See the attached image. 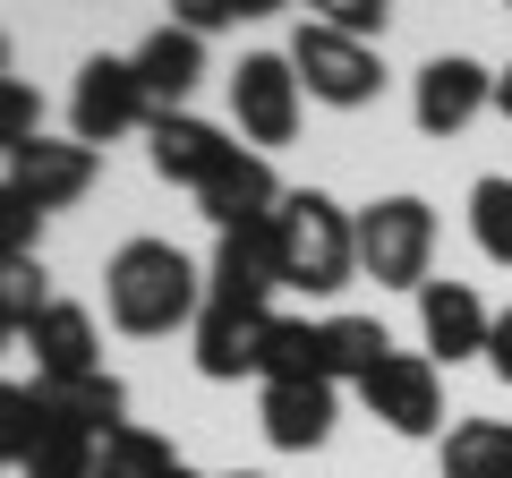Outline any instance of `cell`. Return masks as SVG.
Masks as SVG:
<instances>
[{
	"label": "cell",
	"mask_w": 512,
	"mask_h": 478,
	"mask_svg": "<svg viewBox=\"0 0 512 478\" xmlns=\"http://www.w3.org/2000/svg\"><path fill=\"white\" fill-rule=\"evenodd\" d=\"M291 77H299V94H316V103H333V111H359V103L384 94L376 43L342 35V26H325V18H308L291 35Z\"/></svg>",
	"instance_id": "3"
},
{
	"label": "cell",
	"mask_w": 512,
	"mask_h": 478,
	"mask_svg": "<svg viewBox=\"0 0 512 478\" xmlns=\"http://www.w3.org/2000/svg\"><path fill=\"white\" fill-rule=\"evenodd\" d=\"M43 436V385H0V461L18 470Z\"/></svg>",
	"instance_id": "24"
},
{
	"label": "cell",
	"mask_w": 512,
	"mask_h": 478,
	"mask_svg": "<svg viewBox=\"0 0 512 478\" xmlns=\"http://www.w3.org/2000/svg\"><path fill=\"white\" fill-rule=\"evenodd\" d=\"M419 333H427V350H444V368H453V359L487 350L495 316L478 308V291H470V282H427V291H419Z\"/></svg>",
	"instance_id": "16"
},
{
	"label": "cell",
	"mask_w": 512,
	"mask_h": 478,
	"mask_svg": "<svg viewBox=\"0 0 512 478\" xmlns=\"http://www.w3.org/2000/svg\"><path fill=\"white\" fill-rule=\"evenodd\" d=\"M231 120L256 154L265 146H291L299 137V77H291V52H248L231 69Z\"/></svg>",
	"instance_id": "6"
},
{
	"label": "cell",
	"mask_w": 512,
	"mask_h": 478,
	"mask_svg": "<svg viewBox=\"0 0 512 478\" xmlns=\"http://www.w3.org/2000/svg\"><path fill=\"white\" fill-rule=\"evenodd\" d=\"M470 239L487 248L495 265H512V180L504 171H487V180L470 188Z\"/></svg>",
	"instance_id": "23"
},
{
	"label": "cell",
	"mask_w": 512,
	"mask_h": 478,
	"mask_svg": "<svg viewBox=\"0 0 512 478\" xmlns=\"http://www.w3.org/2000/svg\"><path fill=\"white\" fill-rule=\"evenodd\" d=\"M282 291L274 265V222H248V231L214 239V265H205V299H231V308H265Z\"/></svg>",
	"instance_id": "11"
},
{
	"label": "cell",
	"mask_w": 512,
	"mask_h": 478,
	"mask_svg": "<svg viewBox=\"0 0 512 478\" xmlns=\"http://www.w3.org/2000/svg\"><path fill=\"white\" fill-rule=\"evenodd\" d=\"M0 470H9V461H0Z\"/></svg>",
	"instance_id": "35"
},
{
	"label": "cell",
	"mask_w": 512,
	"mask_h": 478,
	"mask_svg": "<svg viewBox=\"0 0 512 478\" xmlns=\"http://www.w3.org/2000/svg\"><path fill=\"white\" fill-rule=\"evenodd\" d=\"M0 77H9V35H0Z\"/></svg>",
	"instance_id": "32"
},
{
	"label": "cell",
	"mask_w": 512,
	"mask_h": 478,
	"mask_svg": "<svg viewBox=\"0 0 512 478\" xmlns=\"http://www.w3.org/2000/svg\"><path fill=\"white\" fill-rule=\"evenodd\" d=\"M94 461H103V436H86V427H69V419L43 410V436H35V453L18 461V478H94Z\"/></svg>",
	"instance_id": "21"
},
{
	"label": "cell",
	"mask_w": 512,
	"mask_h": 478,
	"mask_svg": "<svg viewBox=\"0 0 512 478\" xmlns=\"http://www.w3.org/2000/svg\"><path fill=\"white\" fill-rule=\"evenodd\" d=\"M274 9H291V0H248V18H274Z\"/></svg>",
	"instance_id": "31"
},
{
	"label": "cell",
	"mask_w": 512,
	"mask_h": 478,
	"mask_svg": "<svg viewBox=\"0 0 512 478\" xmlns=\"http://www.w3.org/2000/svg\"><path fill=\"white\" fill-rule=\"evenodd\" d=\"M26 350H35V385H86V376H103V342H94V316L77 299H52L35 316V333H26Z\"/></svg>",
	"instance_id": "12"
},
{
	"label": "cell",
	"mask_w": 512,
	"mask_h": 478,
	"mask_svg": "<svg viewBox=\"0 0 512 478\" xmlns=\"http://www.w3.org/2000/svg\"><path fill=\"white\" fill-rule=\"evenodd\" d=\"M265 385H333L325 376V325L274 316V333H265Z\"/></svg>",
	"instance_id": "20"
},
{
	"label": "cell",
	"mask_w": 512,
	"mask_h": 478,
	"mask_svg": "<svg viewBox=\"0 0 512 478\" xmlns=\"http://www.w3.org/2000/svg\"><path fill=\"white\" fill-rule=\"evenodd\" d=\"M265 333H274V308H231V299H205V308H197V368L214 376V385L265 376Z\"/></svg>",
	"instance_id": "8"
},
{
	"label": "cell",
	"mask_w": 512,
	"mask_h": 478,
	"mask_svg": "<svg viewBox=\"0 0 512 478\" xmlns=\"http://www.w3.org/2000/svg\"><path fill=\"white\" fill-rule=\"evenodd\" d=\"M103 308H111V325L120 333H171V325H197V308H205V282H197V265L171 248V239H128L120 257L103 265Z\"/></svg>",
	"instance_id": "1"
},
{
	"label": "cell",
	"mask_w": 512,
	"mask_h": 478,
	"mask_svg": "<svg viewBox=\"0 0 512 478\" xmlns=\"http://www.w3.org/2000/svg\"><path fill=\"white\" fill-rule=\"evenodd\" d=\"M495 111L512 120V69H495Z\"/></svg>",
	"instance_id": "30"
},
{
	"label": "cell",
	"mask_w": 512,
	"mask_h": 478,
	"mask_svg": "<svg viewBox=\"0 0 512 478\" xmlns=\"http://www.w3.org/2000/svg\"><path fill=\"white\" fill-rule=\"evenodd\" d=\"M197 205H205V222H214V231H248V222H274L282 180H274V163H265L256 146H231L214 171H205Z\"/></svg>",
	"instance_id": "9"
},
{
	"label": "cell",
	"mask_w": 512,
	"mask_h": 478,
	"mask_svg": "<svg viewBox=\"0 0 512 478\" xmlns=\"http://www.w3.org/2000/svg\"><path fill=\"white\" fill-rule=\"evenodd\" d=\"M487 368H495V376L512 385V308L495 316V333H487Z\"/></svg>",
	"instance_id": "29"
},
{
	"label": "cell",
	"mask_w": 512,
	"mask_h": 478,
	"mask_svg": "<svg viewBox=\"0 0 512 478\" xmlns=\"http://www.w3.org/2000/svg\"><path fill=\"white\" fill-rule=\"evenodd\" d=\"M248 18V0H171V26H188V35H222V26H239Z\"/></svg>",
	"instance_id": "28"
},
{
	"label": "cell",
	"mask_w": 512,
	"mask_h": 478,
	"mask_svg": "<svg viewBox=\"0 0 512 478\" xmlns=\"http://www.w3.org/2000/svg\"><path fill=\"white\" fill-rule=\"evenodd\" d=\"M427 257H436V214H427V197H376L359 214V274L367 282L427 291Z\"/></svg>",
	"instance_id": "4"
},
{
	"label": "cell",
	"mask_w": 512,
	"mask_h": 478,
	"mask_svg": "<svg viewBox=\"0 0 512 478\" xmlns=\"http://www.w3.org/2000/svg\"><path fill=\"white\" fill-rule=\"evenodd\" d=\"M26 137H43V94L26 77H0V154H18Z\"/></svg>",
	"instance_id": "25"
},
{
	"label": "cell",
	"mask_w": 512,
	"mask_h": 478,
	"mask_svg": "<svg viewBox=\"0 0 512 478\" xmlns=\"http://www.w3.org/2000/svg\"><path fill=\"white\" fill-rule=\"evenodd\" d=\"M222 478H265V470H222Z\"/></svg>",
	"instance_id": "33"
},
{
	"label": "cell",
	"mask_w": 512,
	"mask_h": 478,
	"mask_svg": "<svg viewBox=\"0 0 512 478\" xmlns=\"http://www.w3.org/2000/svg\"><path fill=\"white\" fill-rule=\"evenodd\" d=\"M359 402L376 410L393 436H436V427H444V376H436L427 350H393V359L359 385Z\"/></svg>",
	"instance_id": "7"
},
{
	"label": "cell",
	"mask_w": 512,
	"mask_h": 478,
	"mask_svg": "<svg viewBox=\"0 0 512 478\" xmlns=\"http://www.w3.org/2000/svg\"><path fill=\"white\" fill-rule=\"evenodd\" d=\"M265 436L282 453H316L333 436V385H265Z\"/></svg>",
	"instance_id": "17"
},
{
	"label": "cell",
	"mask_w": 512,
	"mask_h": 478,
	"mask_svg": "<svg viewBox=\"0 0 512 478\" xmlns=\"http://www.w3.org/2000/svg\"><path fill=\"white\" fill-rule=\"evenodd\" d=\"M274 265H282V291H342L359 274V214L325 197V188H282L274 205Z\"/></svg>",
	"instance_id": "2"
},
{
	"label": "cell",
	"mask_w": 512,
	"mask_h": 478,
	"mask_svg": "<svg viewBox=\"0 0 512 478\" xmlns=\"http://www.w3.org/2000/svg\"><path fill=\"white\" fill-rule=\"evenodd\" d=\"M35 231H43V205L18 180H0V257H35Z\"/></svg>",
	"instance_id": "26"
},
{
	"label": "cell",
	"mask_w": 512,
	"mask_h": 478,
	"mask_svg": "<svg viewBox=\"0 0 512 478\" xmlns=\"http://www.w3.org/2000/svg\"><path fill=\"white\" fill-rule=\"evenodd\" d=\"M128 60H137V86H146L154 120H163V111H180V103H188V86L205 77V43L188 35V26H154V35L137 43Z\"/></svg>",
	"instance_id": "15"
},
{
	"label": "cell",
	"mask_w": 512,
	"mask_h": 478,
	"mask_svg": "<svg viewBox=\"0 0 512 478\" xmlns=\"http://www.w3.org/2000/svg\"><path fill=\"white\" fill-rule=\"evenodd\" d=\"M43 257H0V333H35V316L52 308V291H43Z\"/></svg>",
	"instance_id": "22"
},
{
	"label": "cell",
	"mask_w": 512,
	"mask_h": 478,
	"mask_svg": "<svg viewBox=\"0 0 512 478\" xmlns=\"http://www.w3.org/2000/svg\"><path fill=\"white\" fill-rule=\"evenodd\" d=\"M69 120H77V146H111V137H128V129H154V103H146V86H137V60L94 52L86 69H77V86H69Z\"/></svg>",
	"instance_id": "5"
},
{
	"label": "cell",
	"mask_w": 512,
	"mask_h": 478,
	"mask_svg": "<svg viewBox=\"0 0 512 478\" xmlns=\"http://www.w3.org/2000/svg\"><path fill=\"white\" fill-rule=\"evenodd\" d=\"M154 180H171V188H205V171L222 163V154H231V137L214 129V120H197V111H163V120H154Z\"/></svg>",
	"instance_id": "14"
},
{
	"label": "cell",
	"mask_w": 512,
	"mask_h": 478,
	"mask_svg": "<svg viewBox=\"0 0 512 478\" xmlns=\"http://www.w3.org/2000/svg\"><path fill=\"white\" fill-rule=\"evenodd\" d=\"M9 180H18L43 214H60V205H77L94 188V146H77V137H26V146L9 154Z\"/></svg>",
	"instance_id": "13"
},
{
	"label": "cell",
	"mask_w": 512,
	"mask_h": 478,
	"mask_svg": "<svg viewBox=\"0 0 512 478\" xmlns=\"http://www.w3.org/2000/svg\"><path fill=\"white\" fill-rule=\"evenodd\" d=\"M487 103H495V69H478V60H461V52L427 60V69H419V86H410V111H419V129H427V137L470 129V120H478Z\"/></svg>",
	"instance_id": "10"
},
{
	"label": "cell",
	"mask_w": 512,
	"mask_h": 478,
	"mask_svg": "<svg viewBox=\"0 0 512 478\" xmlns=\"http://www.w3.org/2000/svg\"><path fill=\"white\" fill-rule=\"evenodd\" d=\"M308 9H316L325 26H342V35L376 43V35H384V9H393V0H308Z\"/></svg>",
	"instance_id": "27"
},
{
	"label": "cell",
	"mask_w": 512,
	"mask_h": 478,
	"mask_svg": "<svg viewBox=\"0 0 512 478\" xmlns=\"http://www.w3.org/2000/svg\"><path fill=\"white\" fill-rule=\"evenodd\" d=\"M444 478H512V419H453Z\"/></svg>",
	"instance_id": "19"
},
{
	"label": "cell",
	"mask_w": 512,
	"mask_h": 478,
	"mask_svg": "<svg viewBox=\"0 0 512 478\" xmlns=\"http://www.w3.org/2000/svg\"><path fill=\"white\" fill-rule=\"evenodd\" d=\"M384 359H393V333H384L376 316H325V376H333V385H342V376L367 385Z\"/></svg>",
	"instance_id": "18"
},
{
	"label": "cell",
	"mask_w": 512,
	"mask_h": 478,
	"mask_svg": "<svg viewBox=\"0 0 512 478\" xmlns=\"http://www.w3.org/2000/svg\"><path fill=\"white\" fill-rule=\"evenodd\" d=\"M0 342H9V333H0Z\"/></svg>",
	"instance_id": "34"
}]
</instances>
